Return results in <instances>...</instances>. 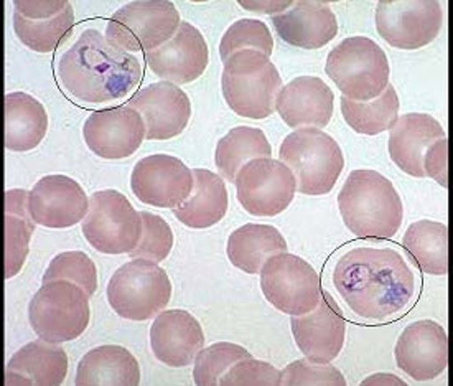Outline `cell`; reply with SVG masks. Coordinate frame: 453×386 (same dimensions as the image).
<instances>
[{"label":"cell","mask_w":453,"mask_h":386,"mask_svg":"<svg viewBox=\"0 0 453 386\" xmlns=\"http://www.w3.org/2000/svg\"><path fill=\"white\" fill-rule=\"evenodd\" d=\"M334 284L349 309L365 319L384 320L412 301L416 276L391 248H355L334 266Z\"/></svg>","instance_id":"6da1fadb"},{"label":"cell","mask_w":453,"mask_h":386,"mask_svg":"<svg viewBox=\"0 0 453 386\" xmlns=\"http://www.w3.org/2000/svg\"><path fill=\"white\" fill-rule=\"evenodd\" d=\"M63 88L78 101L96 104L127 97L142 80L132 53L116 49L99 30H84L58 63Z\"/></svg>","instance_id":"7a4b0ae2"},{"label":"cell","mask_w":453,"mask_h":386,"mask_svg":"<svg viewBox=\"0 0 453 386\" xmlns=\"http://www.w3.org/2000/svg\"><path fill=\"white\" fill-rule=\"evenodd\" d=\"M346 228L363 240H391L404 218L401 195L376 170H353L338 195Z\"/></svg>","instance_id":"3957f363"},{"label":"cell","mask_w":453,"mask_h":386,"mask_svg":"<svg viewBox=\"0 0 453 386\" xmlns=\"http://www.w3.org/2000/svg\"><path fill=\"white\" fill-rule=\"evenodd\" d=\"M282 78L274 63L254 50L233 55L223 66L221 89L227 106L248 120H265L274 114Z\"/></svg>","instance_id":"277c9868"},{"label":"cell","mask_w":453,"mask_h":386,"mask_svg":"<svg viewBox=\"0 0 453 386\" xmlns=\"http://www.w3.org/2000/svg\"><path fill=\"white\" fill-rule=\"evenodd\" d=\"M279 158L294 174L298 192L311 197L332 192L345 167L338 143L317 127H300L288 134Z\"/></svg>","instance_id":"5b68a950"},{"label":"cell","mask_w":453,"mask_h":386,"mask_svg":"<svg viewBox=\"0 0 453 386\" xmlns=\"http://www.w3.org/2000/svg\"><path fill=\"white\" fill-rule=\"evenodd\" d=\"M325 72L343 96L368 103L386 91L391 68L386 51L376 42L349 36L328 53Z\"/></svg>","instance_id":"8992f818"},{"label":"cell","mask_w":453,"mask_h":386,"mask_svg":"<svg viewBox=\"0 0 453 386\" xmlns=\"http://www.w3.org/2000/svg\"><path fill=\"white\" fill-rule=\"evenodd\" d=\"M109 305L116 314L135 322L154 319L172 297L167 273L149 259H132L109 279Z\"/></svg>","instance_id":"52a82bcc"},{"label":"cell","mask_w":453,"mask_h":386,"mask_svg":"<svg viewBox=\"0 0 453 386\" xmlns=\"http://www.w3.org/2000/svg\"><path fill=\"white\" fill-rule=\"evenodd\" d=\"M89 319V296L70 281L43 284L28 305V320L34 332L51 344L81 337Z\"/></svg>","instance_id":"ba28073f"},{"label":"cell","mask_w":453,"mask_h":386,"mask_svg":"<svg viewBox=\"0 0 453 386\" xmlns=\"http://www.w3.org/2000/svg\"><path fill=\"white\" fill-rule=\"evenodd\" d=\"M180 12L168 0H137L111 17L106 38L116 49L137 53L165 45L177 34Z\"/></svg>","instance_id":"9c48e42d"},{"label":"cell","mask_w":453,"mask_h":386,"mask_svg":"<svg viewBox=\"0 0 453 386\" xmlns=\"http://www.w3.org/2000/svg\"><path fill=\"white\" fill-rule=\"evenodd\" d=\"M142 218L126 195L118 190H99L89 197V210L83 220V235L96 251L131 253L142 238Z\"/></svg>","instance_id":"30bf717a"},{"label":"cell","mask_w":453,"mask_h":386,"mask_svg":"<svg viewBox=\"0 0 453 386\" xmlns=\"http://www.w3.org/2000/svg\"><path fill=\"white\" fill-rule=\"evenodd\" d=\"M259 274L265 299L290 317L309 314L322 299V279L297 254L271 256Z\"/></svg>","instance_id":"8fae6325"},{"label":"cell","mask_w":453,"mask_h":386,"mask_svg":"<svg viewBox=\"0 0 453 386\" xmlns=\"http://www.w3.org/2000/svg\"><path fill=\"white\" fill-rule=\"evenodd\" d=\"M241 206L254 217H275L286 212L297 192V181L284 162L254 158L236 175Z\"/></svg>","instance_id":"7c38bea8"},{"label":"cell","mask_w":453,"mask_h":386,"mask_svg":"<svg viewBox=\"0 0 453 386\" xmlns=\"http://www.w3.org/2000/svg\"><path fill=\"white\" fill-rule=\"evenodd\" d=\"M441 28V5L435 0H380L376 5V30L394 49H424Z\"/></svg>","instance_id":"4fadbf2b"},{"label":"cell","mask_w":453,"mask_h":386,"mask_svg":"<svg viewBox=\"0 0 453 386\" xmlns=\"http://www.w3.org/2000/svg\"><path fill=\"white\" fill-rule=\"evenodd\" d=\"M13 30L25 47L50 53L73 35V5L66 0H15Z\"/></svg>","instance_id":"5bb4252c"},{"label":"cell","mask_w":453,"mask_h":386,"mask_svg":"<svg viewBox=\"0 0 453 386\" xmlns=\"http://www.w3.org/2000/svg\"><path fill=\"white\" fill-rule=\"evenodd\" d=\"M193 172L179 158L154 154L135 164L131 174L134 195L145 205L177 208L193 192Z\"/></svg>","instance_id":"9a60e30c"},{"label":"cell","mask_w":453,"mask_h":386,"mask_svg":"<svg viewBox=\"0 0 453 386\" xmlns=\"http://www.w3.org/2000/svg\"><path fill=\"white\" fill-rule=\"evenodd\" d=\"M290 327L298 351L311 362H334L343 351L345 315L328 290H323L322 299L311 313L292 315Z\"/></svg>","instance_id":"2e32d148"},{"label":"cell","mask_w":453,"mask_h":386,"mask_svg":"<svg viewBox=\"0 0 453 386\" xmlns=\"http://www.w3.org/2000/svg\"><path fill=\"white\" fill-rule=\"evenodd\" d=\"M142 116L131 106L95 111L84 122L86 145L97 158L120 160L134 156L145 139Z\"/></svg>","instance_id":"e0dca14e"},{"label":"cell","mask_w":453,"mask_h":386,"mask_svg":"<svg viewBox=\"0 0 453 386\" xmlns=\"http://www.w3.org/2000/svg\"><path fill=\"white\" fill-rule=\"evenodd\" d=\"M28 210L36 225L72 228L88 215L89 198L72 177L60 174L45 175L28 192Z\"/></svg>","instance_id":"ac0fdd59"},{"label":"cell","mask_w":453,"mask_h":386,"mask_svg":"<svg viewBox=\"0 0 453 386\" xmlns=\"http://www.w3.org/2000/svg\"><path fill=\"white\" fill-rule=\"evenodd\" d=\"M397 367L416 382L439 378L449 363V338L445 328L429 320L407 326L395 344Z\"/></svg>","instance_id":"d6986e66"},{"label":"cell","mask_w":453,"mask_h":386,"mask_svg":"<svg viewBox=\"0 0 453 386\" xmlns=\"http://www.w3.org/2000/svg\"><path fill=\"white\" fill-rule=\"evenodd\" d=\"M145 122V137L149 141H168L183 133L191 118L188 95L173 83L158 81L145 86L129 104Z\"/></svg>","instance_id":"ffe728a7"},{"label":"cell","mask_w":453,"mask_h":386,"mask_svg":"<svg viewBox=\"0 0 453 386\" xmlns=\"http://www.w3.org/2000/svg\"><path fill=\"white\" fill-rule=\"evenodd\" d=\"M143 58L160 80L173 85H188L203 74L210 61V50L195 25L181 22L177 34L165 45L147 51Z\"/></svg>","instance_id":"44dd1931"},{"label":"cell","mask_w":453,"mask_h":386,"mask_svg":"<svg viewBox=\"0 0 453 386\" xmlns=\"http://www.w3.org/2000/svg\"><path fill=\"white\" fill-rule=\"evenodd\" d=\"M150 347L158 362L188 367L204 347L203 327L187 311H162L150 327Z\"/></svg>","instance_id":"7402d4cb"},{"label":"cell","mask_w":453,"mask_h":386,"mask_svg":"<svg viewBox=\"0 0 453 386\" xmlns=\"http://www.w3.org/2000/svg\"><path fill=\"white\" fill-rule=\"evenodd\" d=\"M334 109V91L319 76H298L275 101V111L288 127H326Z\"/></svg>","instance_id":"603a6c76"},{"label":"cell","mask_w":453,"mask_h":386,"mask_svg":"<svg viewBox=\"0 0 453 386\" xmlns=\"http://www.w3.org/2000/svg\"><path fill=\"white\" fill-rule=\"evenodd\" d=\"M277 35L303 50L322 49L338 34L336 15L323 2H296L288 11L273 17Z\"/></svg>","instance_id":"cb8c5ba5"},{"label":"cell","mask_w":453,"mask_h":386,"mask_svg":"<svg viewBox=\"0 0 453 386\" xmlns=\"http://www.w3.org/2000/svg\"><path fill=\"white\" fill-rule=\"evenodd\" d=\"M445 137L441 122L430 114L409 112L389 129V158L407 175L424 179V154L429 145Z\"/></svg>","instance_id":"d4e9b609"},{"label":"cell","mask_w":453,"mask_h":386,"mask_svg":"<svg viewBox=\"0 0 453 386\" xmlns=\"http://www.w3.org/2000/svg\"><path fill=\"white\" fill-rule=\"evenodd\" d=\"M68 374V355L60 344L43 338L30 342L13 355L5 368L7 386H58Z\"/></svg>","instance_id":"484cf974"},{"label":"cell","mask_w":453,"mask_h":386,"mask_svg":"<svg viewBox=\"0 0 453 386\" xmlns=\"http://www.w3.org/2000/svg\"><path fill=\"white\" fill-rule=\"evenodd\" d=\"M191 172L195 181L193 192L181 205L173 208V215L188 228H211L227 213L226 183L211 170L193 169Z\"/></svg>","instance_id":"4316f807"},{"label":"cell","mask_w":453,"mask_h":386,"mask_svg":"<svg viewBox=\"0 0 453 386\" xmlns=\"http://www.w3.org/2000/svg\"><path fill=\"white\" fill-rule=\"evenodd\" d=\"M74 383L78 386H137L141 365L131 351L120 345H101L88 351L78 363Z\"/></svg>","instance_id":"83f0119b"},{"label":"cell","mask_w":453,"mask_h":386,"mask_svg":"<svg viewBox=\"0 0 453 386\" xmlns=\"http://www.w3.org/2000/svg\"><path fill=\"white\" fill-rule=\"evenodd\" d=\"M47 131V109L36 97L22 91L5 96V147L9 151H34Z\"/></svg>","instance_id":"f1b7e54d"},{"label":"cell","mask_w":453,"mask_h":386,"mask_svg":"<svg viewBox=\"0 0 453 386\" xmlns=\"http://www.w3.org/2000/svg\"><path fill=\"white\" fill-rule=\"evenodd\" d=\"M288 250L286 238L271 225L248 223L234 229L227 240L226 253L231 265L248 274L261 273L264 263L274 254Z\"/></svg>","instance_id":"f546056e"},{"label":"cell","mask_w":453,"mask_h":386,"mask_svg":"<svg viewBox=\"0 0 453 386\" xmlns=\"http://www.w3.org/2000/svg\"><path fill=\"white\" fill-rule=\"evenodd\" d=\"M35 225L28 210V192L13 189L5 193V278L22 271Z\"/></svg>","instance_id":"4dcf8cb0"},{"label":"cell","mask_w":453,"mask_h":386,"mask_svg":"<svg viewBox=\"0 0 453 386\" xmlns=\"http://www.w3.org/2000/svg\"><path fill=\"white\" fill-rule=\"evenodd\" d=\"M403 246L418 269L432 276L449 273V228L447 225L418 220L407 228Z\"/></svg>","instance_id":"1f68e13d"},{"label":"cell","mask_w":453,"mask_h":386,"mask_svg":"<svg viewBox=\"0 0 453 386\" xmlns=\"http://www.w3.org/2000/svg\"><path fill=\"white\" fill-rule=\"evenodd\" d=\"M273 145L257 127L239 126L219 139L216 145V167L227 181L234 183L239 170L254 158H271Z\"/></svg>","instance_id":"d6a6232c"},{"label":"cell","mask_w":453,"mask_h":386,"mask_svg":"<svg viewBox=\"0 0 453 386\" xmlns=\"http://www.w3.org/2000/svg\"><path fill=\"white\" fill-rule=\"evenodd\" d=\"M342 114L346 124L358 134L378 135L389 131L399 118L401 101L393 85L388 86L381 96L363 103L342 97Z\"/></svg>","instance_id":"836d02e7"},{"label":"cell","mask_w":453,"mask_h":386,"mask_svg":"<svg viewBox=\"0 0 453 386\" xmlns=\"http://www.w3.org/2000/svg\"><path fill=\"white\" fill-rule=\"evenodd\" d=\"M244 50H254L271 58L274 51V38L267 25L254 19H241L227 28L219 43V57L223 63Z\"/></svg>","instance_id":"e575fe53"},{"label":"cell","mask_w":453,"mask_h":386,"mask_svg":"<svg viewBox=\"0 0 453 386\" xmlns=\"http://www.w3.org/2000/svg\"><path fill=\"white\" fill-rule=\"evenodd\" d=\"M250 357H252L250 351L229 342H218L206 349L203 347L195 359L193 380L198 386L219 385L221 376L226 374L234 363Z\"/></svg>","instance_id":"d590c367"},{"label":"cell","mask_w":453,"mask_h":386,"mask_svg":"<svg viewBox=\"0 0 453 386\" xmlns=\"http://www.w3.org/2000/svg\"><path fill=\"white\" fill-rule=\"evenodd\" d=\"M51 281H70L93 297L97 290V269L95 261L83 251H65L57 254L48 266L42 282Z\"/></svg>","instance_id":"8d00e7d4"},{"label":"cell","mask_w":453,"mask_h":386,"mask_svg":"<svg viewBox=\"0 0 453 386\" xmlns=\"http://www.w3.org/2000/svg\"><path fill=\"white\" fill-rule=\"evenodd\" d=\"M142 218V238L137 248L129 253L131 259H149L152 263H162L167 259L173 248V231L167 221L150 212H141Z\"/></svg>","instance_id":"74e56055"},{"label":"cell","mask_w":453,"mask_h":386,"mask_svg":"<svg viewBox=\"0 0 453 386\" xmlns=\"http://www.w3.org/2000/svg\"><path fill=\"white\" fill-rule=\"evenodd\" d=\"M286 386H346L343 374L328 363H313L307 359L288 363L280 372Z\"/></svg>","instance_id":"f35d334b"},{"label":"cell","mask_w":453,"mask_h":386,"mask_svg":"<svg viewBox=\"0 0 453 386\" xmlns=\"http://www.w3.org/2000/svg\"><path fill=\"white\" fill-rule=\"evenodd\" d=\"M223 386H279L282 385L280 372L271 363L256 359H244L234 363L226 374L221 376Z\"/></svg>","instance_id":"ab89813d"},{"label":"cell","mask_w":453,"mask_h":386,"mask_svg":"<svg viewBox=\"0 0 453 386\" xmlns=\"http://www.w3.org/2000/svg\"><path fill=\"white\" fill-rule=\"evenodd\" d=\"M424 174L426 177H430L432 181L441 183V187L449 185V141L447 137L435 141L434 144L429 145V149L424 154Z\"/></svg>","instance_id":"60d3db41"},{"label":"cell","mask_w":453,"mask_h":386,"mask_svg":"<svg viewBox=\"0 0 453 386\" xmlns=\"http://www.w3.org/2000/svg\"><path fill=\"white\" fill-rule=\"evenodd\" d=\"M241 7H246V11L259 13H279L284 12L288 7L294 5V2H239Z\"/></svg>","instance_id":"b9f144b4"},{"label":"cell","mask_w":453,"mask_h":386,"mask_svg":"<svg viewBox=\"0 0 453 386\" xmlns=\"http://www.w3.org/2000/svg\"><path fill=\"white\" fill-rule=\"evenodd\" d=\"M382 380L380 378H376V376H370L368 380H365L363 382V385H384V383H394V385H406L403 380H399V378H395L394 374H380Z\"/></svg>","instance_id":"7bdbcfd3"}]
</instances>
